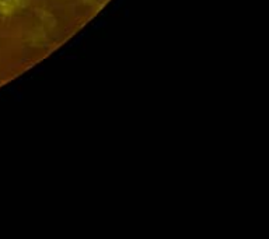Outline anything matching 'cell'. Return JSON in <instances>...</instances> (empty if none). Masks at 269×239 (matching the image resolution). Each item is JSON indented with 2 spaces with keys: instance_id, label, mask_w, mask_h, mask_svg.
<instances>
[{
  "instance_id": "cell-1",
  "label": "cell",
  "mask_w": 269,
  "mask_h": 239,
  "mask_svg": "<svg viewBox=\"0 0 269 239\" xmlns=\"http://www.w3.org/2000/svg\"><path fill=\"white\" fill-rule=\"evenodd\" d=\"M16 7H17V4L14 3V0L0 1V13H3V14H10Z\"/></svg>"
},
{
  "instance_id": "cell-2",
  "label": "cell",
  "mask_w": 269,
  "mask_h": 239,
  "mask_svg": "<svg viewBox=\"0 0 269 239\" xmlns=\"http://www.w3.org/2000/svg\"><path fill=\"white\" fill-rule=\"evenodd\" d=\"M0 1H1V0H0Z\"/></svg>"
}]
</instances>
